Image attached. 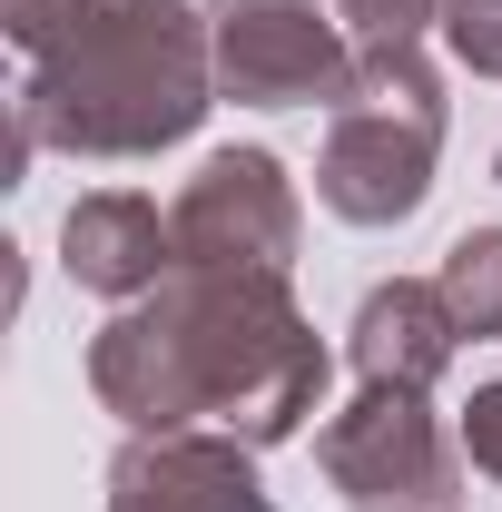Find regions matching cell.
<instances>
[{
  "instance_id": "cell-15",
  "label": "cell",
  "mask_w": 502,
  "mask_h": 512,
  "mask_svg": "<svg viewBox=\"0 0 502 512\" xmlns=\"http://www.w3.org/2000/svg\"><path fill=\"white\" fill-rule=\"evenodd\" d=\"M493 168H502V158H493Z\"/></svg>"
},
{
  "instance_id": "cell-13",
  "label": "cell",
  "mask_w": 502,
  "mask_h": 512,
  "mask_svg": "<svg viewBox=\"0 0 502 512\" xmlns=\"http://www.w3.org/2000/svg\"><path fill=\"white\" fill-rule=\"evenodd\" d=\"M463 463H473L483 483H502V384H483V394L463 404Z\"/></svg>"
},
{
  "instance_id": "cell-4",
  "label": "cell",
  "mask_w": 502,
  "mask_h": 512,
  "mask_svg": "<svg viewBox=\"0 0 502 512\" xmlns=\"http://www.w3.org/2000/svg\"><path fill=\"white\" fill-rule=\"evenodd\" d=\"M207 10V50H217V89L247 109H335L355 50L345 20H325L315 0H197Z\"/></svg>"
},
{
  "instance_id": "cell-12",
  "label": "cell",
  "mask_w": 502,
  "mask_h": 512,
  "mask_svg": "<svg viewBox=\"0 0 502 512\" xmlns=\"http://www.w3.org/2000/svg\"><path fill=\"white\" fill-rule=\"evenodd\" d=\"M443 40L473 79H502V0H453L443 10Z\"/></svg>"
},
{
  "instance_id": "cell-7",
  "label": "cell",
  "mask_w": 502,
  "mask_h": 512,
  "mask_svg": "<svg viewBox=\"0 0 502 512\" xmlns=\"http://www.w3.org/2000/svg\"><path fill=\"white\" fill-rule=\"evenodd\" d=\"M109 512H276L237 434H128L109 463Z\"/></svg>"
},
{
  "instance_id": "cell-11",
  "label": "cell",
  "mask_w": 502,
  "mask_h": 512,
  "mask_svg": "<svg viewBox=\"0 0 502 512\" xmlns=\"http://www.w3.org/2000/svg\"><path fill=\"white\" fill-rule=\"evenodd\" d=\"M453 0H335L355 50H424V30H443Z\"/></svg>"
},
{
  "instance_id": "cell-14",
  "label": "cell",
  "mask_w": 502,
  "mask_h": 512,
  "mask_svg": "<svg viewBox=\"0 0 502 512\" xmlns=\"http://www.w3.org/2000/svg\"><path fill=\"white\" fill-rule=\"evenodd\" d=\"M69 10H79V0H0V20H10V40H20V60H30V50H40V40L60 30Z\"/></svg>"
},
{
  "instance_id": "cell-2",
  "label": "cell",
  "mask_w": 502,
  "mask_h": 512,
  "mask_svg": "<svg viewBox=\"0 0 502 512\" xmlns=\"http://www.w3.org/2000/svg\"><path fill=\"white\" fill-rule=\"evenodd\" d=\"M217 109L207 10L188 0H79L30 50L10 99V168L60 158H158Z\"/></svg>"
},
{
  "instance_id": "cell-3",
  "label": "cell",
  "mask_w": 502,
  "mask_h": 512,
  "mask_svg": "<svg viewBox=\"0 0 502 512\" xmlns=\"http://www.w3.org/2000/svg\"><path fill=\"white\" fill-rule=\"evenodd\" d=\"M443 158V79L424 50H355L345 99L325 109L315 148V197L345 227H404L434 197Z\"/></svg>"
},
{
  "instance_id": "cell-9",
  "label": "cell",
  "mask_w": 502,
  "mask_h": 512,
  "mask_svg": "<svg viewBox=\"0 0 502 512\" xmlns=\"http://www.w3.org/2000/svg\"><path fill=\"white\" fill-rule=\"evenodd\" d=\"M345 355H355L365 384L434 394L443 365L463 355V325H453L434 276H394V286H365V306H355V325H345Z\"/></svg>"
},
{
  "instance_id": "cell-1",
  "label": "cell",
  "mask_w": 502,
  "mask_h": 512,
  "mask_svg": "<svg viewBox=\"0 0 502 512\" xmlns=\"http://www.w3.org/2000/svg\"><path fill=\"white\" fill-rule=\"evenodd\" d=\"M89 394L128 434H237L286 444L325 404V345L296 316L286 276H217L178 266L89 335Z\"/></svg>"
},
{
  "instance_id": "cell-8",
  "label": "cell",
  "mask_w": 502,
  "mask_h": 512,
  "mask_svg": "<svg viewBox=\"0 0 502 512\" xmlns=\"http://www.w3.org/2000/svg\"><path fill=\"white\" fill-rule=\"evenodd\" d=\"M60 266L69 286H89V296H109V306H138V296H158L168 276H178V227L148 207V197H79L60 217Z\"/></svg>"
},
{
  "instance_id": "cell-5",
  "label": "cell",
  "mask_w": 502,
  "mask_h": 512,
  "mask_svg": "<svg viewBox=\"0 0 502 512\" xmlns=\"http://www.w3.org/2000/svg\"><path fill=\"white\" fill-rule=\"evenodd\" d=\"M315 463L355 512H453V444H443L434 404L404 384H365L315 434Z\"/></svg>"
},
{
  "instance_id": "cell-6",
  "label": "cell",
  "mask_w": 502,
  "mask_h": 512,
  "mask_svg": "<svg viewBox=\"0 0 502 512\" xmlns=\"http://www.w3.org/2000/svg\"><path fill=\"white\" fill-rule=\"evenodd\" d=\"M178 227V266H217V276H286L296 237H306V207L286 188V168L266 148H217L197 158V178L168 207Z\"/></svg>"
},
{
  "instance_id": "cell-10",
  "label": "cell",
  "mask_w": 502,
  "mask_h": 512,
  "mask_svg": "<svg viewBox=\"0 0 502 512\" xmlns=\"http://www.w3.org/2000/svg\"><path fill=\"white\" fill-rule=\"evenodd\" d=\"M443 306H453V325L483 345V335H502V227H463L453 247H443L434 266Z\"/></svg>"
}]
</instances>
